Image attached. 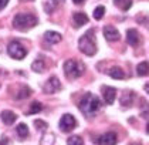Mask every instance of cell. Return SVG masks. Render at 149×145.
<instances>
[{
	"mask_svg": "<svg viewBox=\"0 0 149 145\" xmlns=\"http://www.w3.org/2000/svg\"><path fill=\"white\" fill-rule=\"evenodd\" d=\"M100 108H101V101L97 95H94L91 92H87L80 101V110L87 117H94Z\"/></svg>",
	"mask_w": 149,
	"mask_h": 145,
	"instance_id": "obj_1",
	"label": "cell"
},
{
	"mask_svg": "<svg viewBox=\"0 0 149 145\" xmlns=\"http://www.w3.org/2000/svg\"><path fill=\"white\" fill-rule=\"evenodd\" d=\"M36 24H37V17L31 13H19L14 16L13 20V26L20 32H27L33 29Z\"/></svg>",
	"mask_w": 149,
	"mask_h": 145,
	"instance_id": "obj_2",
	"label": "cell"
},
{
	"mask_svg": "<svg viewBox=\"0 0 149 145\" xmlns=\"http://www.w3.org/2000/svg\"><path fill=\"white\" fill-rule=\"evenodd\" d=\"M64 74L68 80H75V78L81 77L84 74V70H85V66L77 61V60H67L64 63Z\"/></svg>",
	"mask_w": 149,
	"mask_h": 145,
	"instance_id": "obj_3",
	"label": "cell"
},
{
	"mask_svg": "<svg viewBox=\"0 0 149 145\" xmlns=\"http://www.w3.org/2000/svg\"><path fill=\"white\" fill-rule=\"evenodd\" d=\"M92 34H94V30H90V32H87L84 34L82 37H80V40H78L80 50L84 54H87V56H94L97 53V47H95V41H94Z\"/></svg>",
	"mask_w": 149,
	"mask_h": 145,
	"instance_id": "obj_4",
	"label": "cell"
},
{
	"mask_svg": "<svg viewBox=\"0 0 149 145\" xmlns=\"http://www.w3.org/2000/svg\"><path fill=\"white\" fill-rule=\"evenodd\" d=\"M7 53H9V56L16 58V60H23L27 54V50L19 41H12L7 47Z\"/></svg>",
	"mask_w": 149,
	"mask_h": 145,
	"instance_id": "obj_5",
	"label": "cell"
},
{
	"mask_svg": "<svg viewBox=\"0 0 149 145\" xmlns=\"http://www.w3.org/2000/svg\"><path fill=\"white\" fill-rule=\"evenodd\" d=\"M77 127V120L71 114H64L60 120V130L63 132H70Z\"/></svg>",
	"mask_w": 149,
	"mask_h": 145,
	"instance_id": "obj_6",
	"label": "cell"
},
{
	"mask_svg": "<svg viewBox=\"0 0 149 145\" xmlns=\"http://www.w3.org/2000/svg\"><path fill=\"white\" fill-rule=\"evenodd\" d=\"M43 90H44L46 94H56L57 91L61 90V83H60V80H58L57 77H51L46 84H44Z\"/></svg>",
	"mask_w": 149,
	"mask_h": 145,
	"instance_id": "obj_7",
	"label": "cell"
},
{
	"mask_svg": "<svg viewBox=\"0 0 149 145\" xmlns=\"http://www.w3.org/2000/svg\"><path fill=\"white\" fill-rule=\"evenodd\" d=\"M101 91H102V97L105 104H114L115 97H116V90L114 87H109V85H104Z\"/></svg>",
	"mask_w": 149,
	"mask_h": 145,
	"instance_id": "obj_8",
	"label": "cell"
},
{
	"mask_svg": "<svg viewBox=\"0 0 149 145\" xmlns=\"http://www.w3.org/2000/svg\"><path fill=\"white\" fill-rule=\"evenodd\" d=\"M102 33H104V37L108 41H118L119 40V33H118V30L115 29L114 26H105Z\"/></svg>",
	"mask_w": 149,
	"mask_h": 145,
	"instance_id": "obj_9",
	"label": "cell"
},
{
	"mask_svg": "<svg viewBox=\"0 0 149 145\" xmlns=\"http://www.w3.org/2000/svg\"><path fill=\"white\" fill-rule=\"evenodd\" d=\"M116 141H118V137L115 132H107L98 138L100 145H116Z\"/></svg>",
	"mask_w": 149,
	"mask_h": 145,
	"instance_id": "obj_10",
	"label": "cell"
},
{
	"mask_svg": "<svg viewBox=\"0 0 149 145\" xmlns=\"http://www.w3.org/2000/svg\"><path fill=\"white\" fill-rule=\"evenodd\" d=\"M72 20H74V26L78 29V27H81V26H84V24L88 23V16L85 13H82V11H75L72 14Z\"/></svg>",
	"mask_w": 149,
	"mask_h": 145,
	"instance_id": "obj_11",
	"label": "cell"
},
{
	"mask_svg": "<svg viewBox=\"0 0 149 145\" xmlns=\"http://www.w3.org/2000/svg\"><path fill=\"white\" fill-rule=\"evenodd\" d=\"M126 41H128V44L131 46H138L139 43V34L135 29H129V30H126Z\"/></svg>",
	"mask_w": 149,
	"mask_h": 145,
	"instance_id": "obj_12",
	"label": "cell"
},
{
	"mask_svg": "<svg viewBox=\"0 0 149 145\" xmlns=\"http://www.w3.org/2000/svg\"><path fill=\"white\" fill-rule=\"evenodd\" d=\"M44 40L48 44H57L61 41V34L57 33V32H47L44 34Z\"/></svg>",
	"mask_w": 149,
	"mask_h": 145,
	"instance_id": "obj_13",
	"label": "cell"
},
{
	"mask_svg": "<svg viewBox=\"0 0 149 145\" xmlns=\"http://www.w3.org/2000/svg\"><path fill=\"white\" fill-rule=\"evenodd\" d=\"M1 120H3V123L7 124V125H12L14 124V121L17 120V115L14 114L13 111H9V110H6V111L1 112Z\"/></svg>",
	"mask_w": 149,
	"mask_h": 145,
	"instance_id": "obj_14",
	"label": "cell"
},
{
	"mask_svg": "<svg viewBox=\"0 0 149 145\" xmlns=\"http://www.w3.org/2000/svg\"><path fill=\"white\" fill-rule=\"evenodd\" d=\"M108 74L114 78V80H122V78H125L124 70H121L119 67H112L109 71H108Z\"/></svg>",
	"mask_w": 149,
	"mask_h": 145,
	"instance_id": "obj_15",
	"label": "cell"
},
{
	"mask_svg": "<svg viewBox=\"0 0 149 145\" xmlns=\"http://www.w3.org/2000/svg\"><path fill=\"white\" fill-rule=\"evenodd\" d=\"M115 6L119 7L122 11H128L132 7V0H114Z\"/></svg>",
	"mask_w": 149,
	"mask_h": 145,
	"instance_id": "obj_16",
	"label": "cell"
},
{
	"mask_svg": "<svg viewBox=\"0 0 149 145\" xmlns=\"http://www.w3.org/2000/svg\"><path fill=\"white\" fill-rule=\"evenodd\" d=\"M134 92L132 91H128L125 92L124 95H122V98H121V104L124 105V107H131L132 105V101H134Z\"/></svg>",
	"mask_w": 149,
	"mask_h": 145,
	"instance_id": "obj_17",
	"label": "cell"
},
{
	"mask_svg": "<svg viewBox=\"0 0 149 145\" xmlns=\"http://www.w3.org/2000/svg\"><path fill=\"white\" fill-rule=\"evenodd\" d=\"M46 68V64H44V60L43 58H37L36 61H33L31 64V70L36 71V73H43Z\"/></svg>",
	"mask_w": 149,
	"mask_h": 145,
	"instance_id": "obj_18",
	"label": "cell"
},
{
	"mask_svg": "<svg viewBox=\"0 0 149 145\" xmlns=\"http://www.w3.org/2000/svg\"><path fill=\"white\" fill-rule=\"evenodd\" d=\"M148 61H142V63H139L136 67V74L139 77H145V76H148Z\"/></svg>",
	"mask_w": 149,
	"mask_h": 145,
	"instance_id": "obj_19",
	"label": "cell"
},
{
	"mask_svg": "<svg viewBox=\"0 0 149 145\" xmlns=\"http://www.w3.org/2000/svg\"><path fill=\"white\" fill-rule=\"evenodd\" d=\"M16 131H17V134L19 137H22V138H26L27 135H29V127L26 125V124H19L17 127H16Z\"/></svg>",
	"mask_w": 149,
	"mask_h": 145,
	"instance_id": "obj_20",
	"label": "cell"
},
{
	"mask_svg": "<svg viewBox=\"0 0 149 145\" xmlns=\"http://www.w3.org/2000/svg\"><path fill=\"white\" fill-rule=\"evenodd\" d=\"M30 94H31V90L29 88V87H22L20 91L16 94V98H17V100H23V98L30 97Z\"/></svg>",
	"mask_w": 149,
	"mask_h": 145,
	"instance_id": "obj_21",
	"label": "cell"
},
{
	"mask_svg": "<svg viewBox=\"0 0 149 145\" xmlns=\"http://www.w3.org/2000/svg\"><path fill=\"white\" fill-rule=\"evenodd\" d=\"M67 144L68 145H84V141L80 135H71L68 139H67Z\"/></svg>",
	"mask_w": 149,
	"mask_h": 145,
	"instance_id": "obj_22",
	"label": "cell"
},
{
	"mask_svg": "<svg viewBox=\"0 0 149 145\" xmlns=\"http://www.w3.org/2000/svg\"><path fill=\"white\" fill-rule=\"evenodd\" d=\"M105 14V7L104 6H98L95 10H94V19L95 20H101Z\"/></svg>",
	"mask_w": 149,
	"mask_h": 145,
	"instance_id": "obj_23",
	"label": "cell"
},
{
	"mask_svg": "<svg viewBox=\"0 0 149 145\" xmlns=\"http://www.w3.org/2000/svg\"><path fill=\"white\" fill-rule=\"evenodd\" d=\"M43 110V105H41V102H37V101H34V102H31V105H30V114H37V112H40Z\"/></svg>",
	"mask_w": 149,
	"mask_h": 145,
	"instance_id": "obj_24",
	"label": "cell"
},
{
	"mask_svg": "<svg viewBox=\"0 0 149 145\" xmlns=\"http://www.w3.org/2000/svg\"><path fill=\"white\" fill-rule=\"evenodd\" d=\"M34 125L37 130H40V131H44L47 128V124L44 123V121H41V120H36L34 121Z\"/></svg>",
	"mask_w": 149,
	"mask_h": 145,
	"instance_id": "obj_25",
	"label": "cell"
},
{
	"mask_svg": "<svg viewBox=\"0 0 149 145\" xmlns=\"http://www.w3.org/2000/svg\"><path fill=\"white\" fill-rule=\"evenodd\" d=\"M7 3H9V0H0V10H3L7 6Z\"/></svg>",
	"mask_w": 149,
	"mask_h": 145,
	"instance_id": "obj_26",
	"label": "cell"
},
{
	"mask_svg": "<svg viewBox=\"0 0 149 145\" xmlns=\"http://www.w3.org/2000/svg\"><path fill=\"white\" fill-rule=\"evenodd\" d=\"M0 145H9V141H7V138H3V139H0Z\"/></svg>",
	"mask_w": 149,
	"mask_h": 145,
	"instance_id": "obj_27",
	"label": "cell"
},
{
	"mask_svg": "<svg viewBox=\"0 0 149 145\" xmlns=\"http://www.w3.org/2000/svg\"><path fill=\"white\" fill-rule=\"evenodd\" d=\"M72 1H74L75 4H82V3H84L85 0H72Z\"/></svg>",
	"mask_w": 149,
	"mask_h": 145,
	"instance_id": "obj_28",
	"label": "cell"
},
{
	"mask_svg": "<svg viewBox=\"0 0 149 145\" xmlns=\"http://www.w3.org/2000/svg\"><path fill=\"white\" fill-rule=\"evenodd\" d=\"M56 4H60V3H63V1H65V0H53Z\"/></svg>",
	"mask_w": 149,
	"mask_h": 145,
	"instance_id": "obj_29",
	"label": "cell"
},
{
	"mask_svg": "<svg viewBox=\"0 0 149 145\" xmlns=\"http://www.w3.org/2000/svg\"><path fill=\"white\" fill-rule=\"evenodd\" d=\"M142 117H143V118H148V112L145 111V112H143V114H142Z\"/></svg>",
	"mask_w": 149,
	"mask_h": 145,
	"instance_id": "obj_30",
	"label": "cell"
},
{
	"mask_svg": "<svg viewBox=\"0 0 149 145\" xmlns=\"http://www.w3.org/2000/svg\"><path fill=\"white\" fill-rule=\"evenodd\" d=\"M22 1H33V0H22Z\"/></svg>",
	"mask_w": 149,
	"mask_h": 145,
	"instance_id": "obj_31",
	"label": "cell"
}]
</instances>
